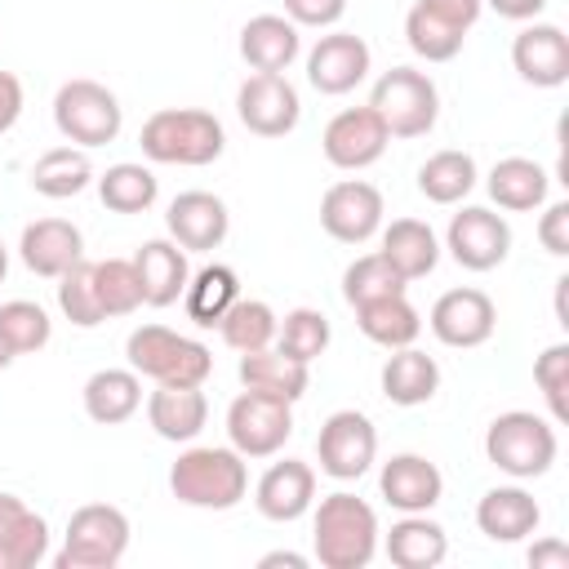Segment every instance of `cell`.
Returning a JSON list of instances; mask_svg holds the SVG:
<instances>
[{"label": "cell", "mask_w": 569, "mask_h": 569, "mask_svg": "<svg viewBox=\"0 0 569 569\" xmlns=\"http://www.w3.org/2000/svg\"><path fill=\"white\" fill-rule=\"evenodd\" d=\"M533 382L542 387V396H547V405H551V418L565 422V418H569V400H565V391H569V347H565V342L547 347V351L533 360Z\"/></svg>", "instance_id": "obj_45"}, {"label": "cell", "mask_w": 569, "mask_h": 569, "mask_svg": "<svg viewBox=\"0 0 569 569\" xmlns=\"http://www.w3.org/2000/svg\"><path fill=\"white\" fill-rule=\"evenodd\" d=\"M4 271H9V253H4V244H0V284H4Z\"/></svg>", "instance_id": "obj_54"}, {"label": "cell", "mask_w": 569, "mask_h": 569, "mask_svg": "<svg viewBox=\"0 0 569 569\" xmlns=\"http://www.w3.org/2000/svg\"><path fill=\"white\" fill-rule=\"evenodd\" d=\"M9 365H13V351H9L4 342H0V369H9Z\"/></svg>", "instance_id": "obj_53"}, {"label": "cell", "mask_w": 569, "mask_h": 569, "mask_svg": "<svg viewBox=\"0 0 569 569\" xmlns=\"http://www.w3.org/2000/svg\"><path fill=\"white\" fill-rule=\"evenodd\" d=\"M511 67L533 89H560L569 80V36L556 22H533L511 40Z\"/></svg>", "instance_id": "obj_17"}, {"label": "cell", "mask_w": 569, "mask_h": 569, "mask_svg": "<svg viewBox=\"0 0 569 569\" xmlns=\"http://www.w3.org/2000/svg\"><path fill=\"white\" fill-rule=\"evenodd\" d=\"M22 116V80L13 71H0V133L13 129Z\"/></svg>", "instance_id": "obj_49"}, {"label": "cell", "mask_w": 569, "mask_h": 569, "mask_svg": "<svg viewBox=\"0 0 569 569\" xmlns=\"http://www.w3.org/2000/svg\"><path fill=\"white\" fill-rule=\"evenodd\" d=\"M427 13H436V18H445L449 27H458V31H471L476 27V18H480V9H485V0H418Z\"/></svg>", "instance_id": "obj_48"}, {"label": "cell", "mask_w": 569, "mask_h": 569, "mask_svg": "<svg viewBox=\"0 0 569 569\" xmlns=\"http://www.w3.org/2000/svg\"><path fill=\"white\" fill-rule=\"evenodd\" d=\"M440 391V365L427 351L396 347V356L382 365V396L391 405H427Z\"/></svg>", "instance_id": "obj_32"}, {"label": "cell", "mask_w": 569, "mask_h": 569, "mask_svg": "<svg viewBox=\"0 0 569 569\" xmlns=\"http://www.w3.org/2000/svg\"><path fill=\"white\" fill-rule=\"evenodd\" d=\"M405 40H409V49H413L418 58H427V62H449V58H458L467 31H458V27H449L445 18L427 13L422 4H413L409 18H405Z\"/></svg>", "instance_id": "obj_42"}, {"label": "cell", "mask_w": 569, "mask_h": 569, "mask_svg": "<svg viewBox=\"0 0 569 569\" xmlns=\"http://www.w3.org/2000/svg\"><path fill=\"white\" fill-rule=\"evenodd\" d=\"M547 169L538 160H525V156H507L489 169V196L498 209H511V213H529L547 200Z\"/></svg>", "instance_id": "obj_31"}, {"label": "cell", "mask_w": 569, "mask_h": 569, "mask_svg": "<svg viewBox=\"0 0 569 569\" xmlns=\"http://www.w3.org/2000/svg\"><path fill=\"white\" fill-rule=\"evenodd\" d=\"M89 182H93V164H89V156L80 147H53L31 164V187L40 196H49V200L80 196Z\"/></svg>", "instance_id": "obj_35"}, {"label": "cell", "mask_w": 569, "mask_h": 569, "mask_svg": "<svg viewBox=\"0 0 569 569\" xmlns=\"http://www.w3.org/2000/svg\"><path fill=\"white\" fill-rule=\"evenodd\" d=\"M98 196H102V204L111 209V213H142V209H151L156 204V196H160V182H156V173L147 169V164H111L102 178H98Z\"/></svg>", "instance_id": "obj_37"}, {"label": "cell", "mask_w": 569, "mask_h": 569, "mask_svg": "<svg viewBox=\"0 0 569 569\" xmlns=\"http://www.w3.org/2000/svg\"><path fill=\"white\" fill-rule=\"evenodd\" d=\"M49 556V525L18 493H0V569H31Z\"/></svg>", "instance_id": "obj_22"}, {"label": "cell", "mask_w": 569, "mask_h": 569, "mask_svg": "<svg viewBox=\"0 0 569 569\" xmlns=\"http://www.w3.org/2000/svg\"><path fill=\"white\" fill-rule=\"evenodd\" d=\"M387 142H391V133H387V124L378 120L373 107H347V111H338V116L325 124V133H320L325 160H329L333 169H347V173L369 169L373 160H382Z\"/></svg>", "instance_id": "obj_12"}, {"label": "cell", "mask_w": 569, "mask_h": 569, "mask_svg": "<svg viewBox=\"0 0 569 569\" xmlns=\"http://www.w3.org/2000/svg\"><path fill=\"white\" fill-rule=\"evenodd\" d=\"M236 298H240V280H236V271H231V267H222V262L200 267V271L187 280V289H182L187 320H196L200 329H213V325L231 311V302H236Z\"/></svg>", "instance_id": "obj_34"}, {"label": "cell", "mask_w": 569, "mask_h": 569, "mask_svg": "<svg viewBox=\"0 0 569 569\" xmlns=\"http://www.w3.org/2000/svg\"><path fill=\"white\" fill-rule=\"evenodd\" d=\"M49 338H53V320H49V311H44L40 302H27V298L0 302V342H4L13 356L40 351Z\"/></svg>", "instance_id": "obj_39"}, {"label": "cell", "mask_w": 569, "mask_h": 569, "mask_svg": "<svg viewBox=\"0 0 569 569\" xmlns=\"http://www.w3.org/2000/svg\"><path fill=\"white\" fill-rule=\"evenodd\" d=\"M276 311L262 302V298H236L231 302V311L218 320V329H222V342L231 347V351H262V347H271V338H276Z\"/></svg>", "instance_id": "obj_38"}, {"label": "cell", "mask_w": 569, "mask_h": 569, "mask_svg": "<svg viewBox=\"0 0 569 569\" xmlns=\"http://www.w3.org/2000/svg\"><path fill=\"white\" fill-rule=\"evenodd\" d=\"M538 520H542V507L520 485H498L476 502V525L493 542H520L538 529Z\"/></svg>", "instance_id": "obj_23"}, {"label": "cell", "mask_w": 569, "mask_h": 569, "mask_svg": "<svg viewBox=\"0 0 569 569\" xmlns=\"http://www.w3.org/2000/svg\"><path fill=\"white\" fill-rule=\"evenodd\" d=\"M529 565L533 569H569V547L556 542V538H547V542L529 547Z\"/></svg>", "instance_id": "obj_50"}, {"label": "cell", "mask_w": 569, "mask_h": 569, "mask_svg": "<svg viewBox=\"0 0 569 569\" xmlns=\"http://www.w3.org/2000/svg\"><path fill=\"white\" fill-rule=\"evenodd\" d=\"M369 76V44L351 31H333V36H320L316 49L307 53V80L320 89V93H351L360 80Z\"/></svg>", "instance_id": "obj_18"}, {"label": "cell", "mask_w": 569, "mask_h": 569, "mask_svg": "<svg viewBox=\"0 0 569 569\" xmlns=\"http://www.w3.org/2000/svg\"><path fill=\"white\" fill-rule=\"evenodd\" d=\"M445 249H449L453 262L467 267V271H493V267L507 262V253H511V227H507L493 209L467 204L462 213L449 218Z\"/></svg>", "instance_id": "obj_13"}, {"label": "cell", "mask_w": 569, "mask_h": 569, "mask_svg": "<svg viewBox=\"0 0 569 569\" xmlns=\"http://www.w3.org/2000/svg\"><path fill=\"white\" fill-rule=\"evenodd\" d=\"M169 489L187 507L231 511L244 498V489H249V467H244V458L236 449L196 445V449L178 453V462L169 467Z\"/></svg>", "instance_id": "obj_3"}, {"label": "cell", "mask_w": 569, "mask_h": 569, "mask_svg": "<svg viewBox=\"0 0 569 569\" xmlns=\"http://www.w3.org/2000/svg\"><path fill=\"white\" fill-rule=\"evenodd\" d=\"M378 453V431L360 409H338L325 418L316 436V458L320 471L333 480H360Z\"/></svg>", "instance_id": "obj_10"}, {"label": "cell", "mask_w": 569, "mask_h": 569, "mask_svg": "<svg viewBox=\"0 0 569 569\" xmlns=\"http://www.w3.org/2000/svg\"><path fill=\"white\" fill-rule=\"evenodd\" d=\"M124 356H129L133 373H147L151 382H164V387H204V378L213 373L209 347L196 338H182L164 325L133 329L124 342Z\"/></svg>", "instance_id": "obj_4"}, {"label": "cell", "mask_w": 569, "mask_h": 569, "mask_svg": "<svg viewBox=\"0 0 569 569\" xmlns=\"http://www.w3.org/2000/svg\"><path fill=\"white\" fill-rule=\"evenodd\" d=\"M405 280H422L436 271L440 262V240L427 222L418 218H396L387 231H382V249H378Z\"/></svg>", "instance_id": "obj_29"}, {"label": "cell", "mask_w": 569, "mask_h": 569, "mask_svg": "<svg viewBox=\"0 0 569 569\" xmlns=\"http://www.w3.org/2000/svg\"><path fill=\"white\" fill-rule=\"evenodd\" d=\"M240 382L249 391H262V396H276V400H302L307 387H311V373L302 360L284 356L280 347H262V351H244L240 356Z\"/></svg>", "instance_id": "obj_27"}, {"label": "cell", "mask_w": 569, "mask_h": 569, "mask_svg": "<svg viewBox=\"0 0 569 569\" xmlns=\"http://www.w3.org/2000/svg\"><path fill=\"white\" fill-rule=\"evenodd\" d=\"M476 187V160L467 151H436L418 169V191L431 204H458Z\"/></svg>", "instance_id": "obj_36"}, {"label": "cell", "mask_w": 569, "mask_h": 569, "mask_svg": "<svg viewBox=\"0 0 569 569\" xmlns=\"http://www.w3.org/2000/svg\"><path fill=\"white\" fill-rule=\"evenodd\" d=\"M276 338H280L276 347H280L284 356L311 365V360L325 356V347H329V320H325V311H316V307H293V311L276 325Z\"/></svg>", "instance_id": "obj_43"}, {"label": "cell", "mask_w": 569, "mask_h": 569, "mask_svg": "<svg viewBox=\"0 0 569 569\" xmlns=\"http://www.w3.org/2000/svg\"><path fill=\"white\" fill-rule=\"evenodd\" d=\"M147 422L156 427L160 440H173V445L196 440L204 431V422H209V400H204L200 387H164V382H156V391L147 400Z\"/></svg>", "instance_id": "obj_24"}, {"label": "cell", "mask_w": 569, "mask_h": 569, "mask_svg": "<svg viewBox=\"0 0 569 569\" xmlns=\"http://www.w3.org/2000/svg\"><path fill=\"white\" fill-rule=\"evenodd\" d=\"M493 325H498V311L485 289H449L431 307V333L445 347H462V351L480 347L493 338Z\"/></svg>", "instance_id": "obj_15"}, {"label": "cell", "mask_w": 569, "mask_h": 569, "mask_svg": "<svg viewBox=\"0 0 569 569\" xmlns=\"http://www.w3.org/2000/svg\"><path fill=\"white\" fill-rule=\"evenodd\" d=\"M227 436L240 458H271L293 436V405L244 387L227 409Z\"/></svg>", "instance_id": "obj_9"}, {"label": "cell", "mask_w": 569, "mask_h": 569, "mask_svg": "<svg viewBox=\"0 0 569 569\" xmlns=\"http://www.w3.org/2000/svg\"><path fill=\"white\" fill-rule=\"evenodd\" d=\"M449 556V533L427 520V511H409L387 533V560L400 569H436Z\"/></svg>", "instance_id": "obj_28"}, {"label": "cell", "mask_w": 569, "mask_h": 569, "mask_svg": "<svg viewBox=\"0 0 569 569\" xmlns=\"http://www.w3.org/2000/svg\"><path fill=\"white\" fill-rule=\"evenodd\" d=\"M93 284H98V302L102 316H129L142 307V280L133 258H102L93 262Z\"/></svg>", "instance_id": "obj_41"}, {"label": "cell", "mask_w": 569, "mask_h": 569, "mask_svg": "<svg viewBox=\"0 0 569 569\" xmlns=\"http://www.w3.org/2000/svg\"><path fill=\"white\" fill-rule=\"evenodd\" d=\"M556 427L529 409H507L489 422L485 431V458L516 476V480H533V476H547L551 462H556Z\"/></svg>", "instance_id": "obj_5"}, {"label": "cell", "mask_w": 569, "mask_h": 569, "mask_svg": "<svg viewBox=\"0 0 569 569\" xmlns=\"http://www.w3.org/2000/svg\"><path fill=\"white\" fill-rule=\"evenodd\" d=\"M133 267H138V280H142V302L147 307H169L182 298L191 271H187V253L182 244L173 240H147L138 253H133Z\"/></svg>", "instance_id": "obj_25"}, {"label": "cell", "mask_w": 569, "mask_h": 569, "mask_svg": "<svg viewBox=\"0 0 569 569\" xmlns=\"http://www.w3.org/2000/svg\"><path fill=\"white\" fill-rule=\"evenodd\" d=\"M258 565H262V569H271V565H289V569H307V556H298V551H271V556H262Z\"/></svg>", "instance_id": "obj_52"}, {"label": "cell", "mask_w": 569, "mask_h": 569, "mask_svg": "<svg viewBox=\"0 0 569 569\" xmlns=\"http://www.w3.org/2000/svg\"><path fill=\"white\" fill-rule=\"evenodd\" d=\"M369 107L378 111V120L387 124L391 138H422V133H431V124L440 116V93H436L431 76H422L413 67H391L373 84Z\"/></svg>", "instance_id": "obj_7"}, {"label": "cell", "mask_w": 569, "mask_h": 569, "mask_svg": "<svg viewBox=\"0 0 569 569\" xmlns=\"http://www.w3.org/2000/svg\"><path fill=\"white\" fill-rule=\"evenodd\" d=\"M236 111H240V124L258 138H284L293 133L298 116H302V102H298V89L276 76V71H258L249 76L240 89H236Z\"/></svg>", "instance_id": "obj_11"}, {"label": "cell", "mask_w": 569, "mask_h": 569, "mask_svg": "<svg viewBox=\"0 0 569 569\" xmlns=\"http://www.w3.org/2000/svg\"><path fill=\"white\" fill-rule=\"evenodd\" d=\"M378 489L387 498V507L396 511H431L445 493V476L436 462H427L422 453H396L382 462V476H378Z\"/></svg>", "instance_id": "obj_20"}, {"label": "cell", "mask_w": 569, "mask_h": 569, "mask_svg": "<svg viewBox=\"0 0 569 569\" xmlns=\"http://www.w3.org/2000/svg\"><path fill=\"white\" fill-rule=\"evenodd\" d=\"M164 227H169L173 244H182L191 253H209L227 240L231 213L213 191H182V196H173V204L164 213Z\"/></svg>", "instance_id": "obj_16"}, {"label": "cell", "mask_w": 569, "mask_h": 569, "mask_svg": "<svg viewBox=\"0 0 569 569\" xmlns=\"http://www.w3.org/2000/svg\"><path fill=\"white\" fill-rule=\"evenodd\" d=\"M53 124L67 142H80V147H107L116 142L120 124H124V111L116 102V93L98 80H67L58 93H53Z\"/></svg>", "instance_id": "obj_8"}, {"label": "cell", "mask_w": 569, "mask_h": 569, "mask_svg": "<svg viewBox=\"0 0 569 569\" xmlns=\"http://www.w3.org/2000/svg\"><path fill=\"white\" fill-rule=\"evenodd\" d=\"M405 289H409V280H405L382 253H365V258H356V262L342 271V298H347L351 307L373 302V298H387V293H405Z\"/></svg>", "instance_id": "obj_40"}, {"label": "cell", "mask_w": 569, "mask_h": 569, "mask_svg": "<svg viewBox=\"0 0 569 569\" xmlns=\"http://www.w3.org/2000/svg\"><path fill=\"white\" fill-rule=\"evenodd\" d=\"M129 551V516L111 502H89L71 511L62 551L53 556L58 569H116Z\"/></svg>", "instance_id": "obj_6"}, {"label": "cell", "mask_w": 569, "mask_h": 569, "mask_svg": "<svg viewBox=\"0 0 569 569\" xmlns=\"http://www.w3.org/2000/svg\"><path fill=\"white\" fill-rule=\"evenodd\" d=\"M489 9H493L498 18H511V22H529V18H538V13L547 9V0H489Z\"/></svg>", "instance_id": "obj_51"}, {"label": "cell", "mask_w": 569, "mask_h": 569, "mask_svg": "<svg viewBox=\"0 0 569 569\" xmlns=\"http://www.w3.org/2000/svg\"><path fill=\"white\" fill-rule=\"evenodd\" d=\"M58 307H62V316L71 320V325H80V329H93V325H102L107 316H102V302H98V284H93V262H76V267H67L62 276H58Z\"/></svg>", "instance_id": "obj_44"}, {"label": "cell", "mask_w": 569, "mask_h": 569, "mask_svg": "<svg viewBox=\"0 0 569 569\" xmlns=\"http://www.w3.org/2000/svg\"><path fill=\"white\" fill-rule=\"evenodd\" d=\"M302 40H298V27L280 13H258L240 27V58L253 67V71H284L293 58H298Z\"/></svg>", "instance_id": "obj_26"}, {"label": "cell", "mask_w": 569, "mask_h": 569, "mask_svg": "<svg viewBox=\"0 0 569 569\" xmlns=\"http://www.w3.org/2000/svg\"><path fill=\"white\" fill-rule=\"evenodd\" d=\"M320 227L342 244H365L382 227V191L360 178H342L320 200Z\"/></svg>", "instance_id": "obj_14"}, {"label": "cell", "mask_w": 569, "mask_h": 569, "mask_svg": "<svg viewBox=\"0 0 569 569\" xmlns=\"http://www.w3.org/2000/svg\"><path fill=\"white\" fill-rule=\"evenodd\" d=\"M18 253H22L27 271H36L44 280H58L67 267H76L84 258V236L67 218H36V222L22 227Z\"/></svg>", "instance_id": "obj_19"}, {"label": "cell", "mask_w": 569, "mask_h": 569, "mask_svg": "<svg viewBox=\"0 0 569 569\" xmlns=\"http://www.w3.org/2000/svg\"><path fill=\"white\" fill-rule=\"evenodd\" d=\"M311 547L325 569H365L378 551V516L365 498L338 489L320 498L311 520Z\"/></svg>", "instance_id": "obj_1"}, {"label": "cell", "mask_w": 569, "mask_h": 569, "mask_svg": "<svg viewBox=\"0 0 569 569\" xmlns=\"http://www.w3.org/2000/svg\"><path fill=\"white\" fill-rule=\"evenodd\" d=\"M293 27H333L347 13V0H284Z\"/></svg>", "instance_id": "obj_46"}, {"label": "cell", "mask_w": 569, "mask_h": 569, "mask_svg": "<svg viewBox=\"0 0 569 569\" xmlns=\"http://www.w3.org/2000/svg\"><path fill=\"white\" fill-rule=\"evenodd\" d=\"M538 240H542V249L556 253V258L569 253V200H560V204H551V209L542 213V222H538Z\"/></svg>", "instance_id": "obj_47"}, {"label": "cell", "mask_w": 569, "mask_h": 569, "mask_svg": "<svg viewBox=\"0 0 569 569\" xmlns=\"http://www.w3.org/2000/svg\"><path fill=\"white\" fill-rule=\"evenodd\" d=\"M142 405V382L133 369H98L89 382H84V413L102 427H116V422H129Z\"/></svg>", "instance_id": "obj_33"}, {"label": "cell", "mask_w": 569, "mask_h": 569, "mask_svg": "<svg viewBox=\"0 0 569 569\" xmlns=\"http://www.w3.org/2000/svg\"><path fill=\"white\" fill-rule=\"evenodd\" d=\"M356 325L369 342L396 351V347H413V338L422 333V316L413 311V302L405 293H387V298H373V302H360L356 307Z\"/></svg>", "instance_id": "obj_30"}, {"label": "cell", "mask_w": 569, "mask_h": 569, "mask_svg": "<svg viewBox=\"0 0 569 569\" xmlns=\"http://www.w3.org/2000/svg\"><path fill=\"white\" fill-rule=\"evenodd\" d=\"M138 142H142V156L156 160V164L200 169V164H213L222 156L227 133H222V120L213 111H200V107H164V111L147 116Z\"/></svg>", "instance_id": "obj_2"}, {"label": "cell", "mask_w": 569, "mask_h": 569, "mask_svg": "<svg viewBox=\"0 0 569 569\" xmlns=\"http://www.w3.org/2000/svg\"><path fill=\"white\" fill-rule=\"evenodd\" d=\"M253 502H258V511H262L267 520L289 525V520L307 516V507L316 502V471H311L307 462H298V458L271 462V467L262 471L258 489H253Z\"/></svg>", "instance_id": "obj_21"}]
</instances>
